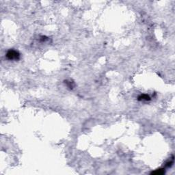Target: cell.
<instances>
[{"instance_id": "6da1fadb", "label": "cell", "mask_w": 175, "mask_h": 175, "mask_svg": "<svg viewBox=\"0 0 175 175\" xmlns=\"http://www.w3.org/2000/svg\"><path fill=\"white\" fill-rule=\"evenodd\" d=\"M6 58L10 60H17L20 58V54L15 50L11 49L6 53Z\"/></svg>"}, {"instance_id": "7a4b0ae2", "label": "cell", "mask_w": 175, "mask_h": 175, "mask_svg": "<svg viewBox=\"0 0 175 175\" xmlns=\"http://www.w3.org/2000/svg\"><path fill=\"white\" fill-rule=\"evenodd\" d=\"M149 96H148L147 95H142L139 96V99H138L140 101H149L150 100Z\"/></svg>"}]
</instances>
